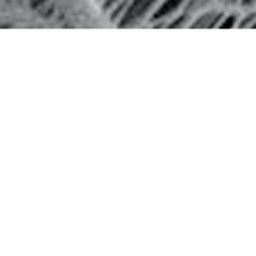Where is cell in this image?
<instances>
[{"label":"cell","instance_id":"277c9868","mask_svg":"<svg viewBox=\"0 0 256 256\" xmlns=\"http://www.w3.org/2000/svg\"><path fill=\"white\" fill-rule=\"evenodd\" d=\"M237 22H239V18H237V14H233V16H224L222 18V22H220V26L218 27H235L237 26Z\"/></svg>","mask_w":256,"mask_h":256},{"label":"cell","instance_id":"5b68a950","mask_svg":"<svg viewBox=\"0 0 256 256\" xmlns=\"http://www.w3.org/2000/svg\"><path fill=\"white\" fill-rule=\"evenodd\" d=\"M250 2H254V0H243V4H250Z\"/></svg>","mask_w":256,"mask_h":256},{"label":"cell","instance_id":"3957f363","mask_svg":"<svg viewBox=\"0 0 256 256\" xmlns=\"http://www.w3.org/2000/svg\"><path fill=\"white\" fill-rule=\"evenodd\" d=\"M226 14L218 12V10H210V12H202L198 18H194L191 22V27H218L222 18Z\"/></svg>","mask_w":256,"mask_h":256},{"label":"cell","instance_id":"7a4b0ae2","mask_svg":"<svg viewBox=\"0 0 256 256\" xmlns=\"http://www.w3.org/2000/svg\"><path fill=\"white\" fill-rule=\"evenodd\" d=\"M187 0H160L158 6L154 8V12L150 14V24H164L172 16H176L178 12L183 10Z\"/></svg>","mask_w":256,"mask_h":256},{"label":"cell","instance_id":"6da1fadb","mask_svg":"<svg viewBox=\"0 0 256 256\" xmlns=\"http://www.w3.org/2000/svg\"><path fill=\"white\" fill-rule=\"evenodd\" d=\"M158 2L160 0H131L129 6L126 8V12L122 14L118 26H135V24H139L142 20H146L150 10H154L158 6Z\"/></svg>","mask_w":256,"mask_h":256}]
</instances>
